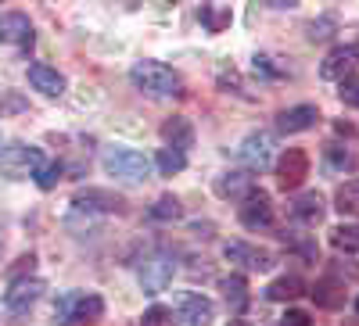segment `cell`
<instances>
[{
    "label": "cell",
    "mask_w": 359,
    "mask_h": 326,
    "mask_svg": "<svg viewBox=\"0 0 359 326\" xmlns=\"http://www.w3.org/2000/svg\"><path fill=\"white\" fill-rule=\"evenodd\" d=\"M130 83H133V90H140L144 97H155V101L184 97V79L165 62H137L130 69Z\"/></svg>",
    "instance_id": "6da1fadb"
},
{
    "label": "cell",
    "mask_w": 359,
    "mask_h": 326,
    "mask_svg": "<svg viewBox=\"0 0 359 326\" xmlns=\"http://www.w3.org/2000/svg\"><path fill=\"white\" fill-rule=\"evenodd\" d=\"M76 302H79V290H65L62 298L54 302V319H50V326H72V323H76Z\"/></svg>",
    "instance_id": "4316f807"
},
{
    "label": "cell",
    "mask_w": 359,
    "mask_h": 326,
    "mask_svg": "<svg viewBox=\"0 0 359 326\" xmlns=\"http://www.w3.org/2000/svg\"><path fill=\"white\" fill-rule=\"evenodd\" d=\"M355 312H359V298H355Z\"/></svg>",
    "instance_id": "f35d334b"
},
{
    "label": "cell",
    "mask_w": 359,
    "mask_h": 326,
    "mask_svg": "<svg viewBox=\"0 0 359 326\" xmlns=\"http://www.w3.org/2000/svg\"><path fill=\"white\" fill-rule=\"evenodd\" d=\"M309 176V155L302 147H287V151L277 158V187L280 190H298Z\"/></svg>",
    "instance_id": "ba28073f"
},
{
    "label": "cell",
    "mask_w": 359,
    "mask_h": 326,
    "mask_svg": "<svg viewBox=\"0 0 359 326\" xmlns=\"http://www.w3.org/2000/svg\"><path fill=\"white\" fill-rule=\"evenodd\" d=\"M359 65V43H345V47H334L331 54L323 57V65H320V79L327 83H341L355 72Z\"/></svg>",
    "instance_id": "9c48e42d"
},
{
    "label": "cell",
    "mask_w": 359,
    "mask_h": 326,
    "mask_svg": "<svg viewBox=\"0 0 359 326\" xmlns=\"http://www.w3.org/2000/svg\"><path fill=\"white\" fill-rule=\"evenodd\" d=\"M327 162H331V169H341V172H359V155L338 143L327 147Z\"/></svg>",
    "instance_id": "f1b7e54d"
},
{
    "label": "cell",
    "mask_w": 359,
    "mask_h": 326,
    "mask_svg": "<svg viewBox=\"0 0 359 326\" xmlns=\"http://www.w3.org/2000/svg\"><path fill=\"white\" fill-rule=\"evenodd\" d=\"M273 133H266V129H255L241 140V147H237V158H241V165L248 172H266L269 165H273Z\"/></svg>",
    "instance_id": "5b68a950"
},
{
    "label": "cell",
    "mask_w": 359,
    "mask_h": 326,
    "mask_svg": "<svg viewBox=\"0 0 359 326\" xmlns=\"http://www.w3.org/2000/svg\"><path fill=\"white\" fill-rule=\"evenodd\" d=\"M327 276H334L338 283H345V280H352V283H359V265H352V262H345V258H338L334 265H331V273Z\"/></svg>",
    "instance_id": "836d02e7"
},
{
    "label": "cell",
    "mask_w": 359,
    "mask_h": 326,
    "mask_svg": "<svg viewBox=\"0 0 359 326\" xmlns=\"http://www.w3.org/2000/svg\"><path fill=\"white\" fill-rule=\"evenodd\" d=\"M255 187H259L255 172H248V169H230V172L216 176V197H223V201H245Z\"/></svg>",
    "instance_id": "4fadbf2b"
},
{
    "label": "cell",
    "mask_w": 359,
    "mask_h": 326,
    "mask_svg": "<svg viewBox=\"0 0 359 326\" xmlns=\"http://www.w3.org/2000/svg\"><path fill=\"white\" fill-rule=\"evenodd\" d=\"M316 118H320L316 104H294V108H284V111L277 115V129H280L284 136H291V133H306V129L316 126Z\"/></svg>",
    "instance_id": "2e32d148"
},
{
    "label": "cell",
    "mask_w": 359,
    "mask_h": 326,
    "mask_svg": "<svg viewBox=\"0 0 359 326\" xmlns=\"http://www.w3.org/2000/svg\"><path fill=\"white\" fill-rule=\"evenodd\" d=\"M280 326H313V319H309V312H302V309H287V312L280 316Z\"/></svg>",
    "instance_id": "d590c367"
},
{
    "label": "cell",
    "mask_w": 359,
    "mask_h": 326,
    "mask_svg": "<svg viewBox=\"0 0 359 326\" xmlns=\"http://www.w3.org/2000/svg\"><path fill=\"white\" fill-rule=\"evenodd\" d=\"M230 326H252L248 319H230Z\"/></svg>",
    "instance_id": "74e56055"
},
{
    "label": "cell",
    "mask_w": 359,
    "mask_h": 326,
    "mask_svg": "<svg viewBox=\"0 0 359 326\" xmlns=\"http://www.w3.org/2000/svg\"><path fill=\"white\" fill-rule=\"evenodd\" d=\"M33 22L22 11H4L0 15V43H18V47H33Z\"/></svg>",
    "instance_id": "5bb4252c"
},
{
    "label": "cell",
    "mask_w": 359,
    "mask_h": 326,
    "mask_svg": "<svg viewBox=\"0 0 359 326\" xmlns=\"http://www.w3.org/2000/svg\"><path fill=\"white\" fill-rule=\"evenodd\" d=\"M252 62H255V65H252L255 76H262V79H284V76H287V69L277 65V57H269V54H255Z\"/></svg>",
    "instance_id": "4dcf8cb0"
},
{
    "label": "cell",
    "mask_w": 359,
    "mask_h": 326,
    "mask_svg": "<svg viewBox=\"0 0 359 326\" xmlns=\"http://www.w3.org/2000/svg\"><path fill=\"white\" fill-rule=\"evenodd\" d=\"M219 290H223V302L230 312H245L248 309V280L241 273H230L219 280Z\"/></svg>",
    "instance_id": "ffe728a7"
},
{
    "label": "cell",
    "mask_w": 359,
    "mask_h": 326,
    "mask_svg": "<svg viewBox=\"0 0 359 326\" xmlns=\"http://www.w3.org/2000/svg\"><path fill=\"white\" fill-rule=\"evenodd\" d=\"M176 276V255L165 251V248H155V251H147L137 265V283L144 294H162Z\"/></svg>",
    "instance_id": "7a4b0ae2"
},
{
    "label": "cell",
    "mask_w": 359,
    "mask_h": 326,
    "mask_svg": "<svg viewBox=\"0 0 359 326\" xmlns=\"http://www.w3.org/2000/svg\"><path fill=\"white\" fill-rule=\"evenodd\" d=\"M180 215H184V204H180V197H172V194H162L151 208H147V219L151 222H176Z\"/></svg>",
    "instance_id": "603a6c76"
},
{
    "label": "cell",
    "mask_w": 359,
    "mask_h": 326,
    "mask_svg": "<svg viewBox=\"0 0 359 326\" xmlns=\"http://www.w3.org/2000/svg\"><path fill=\"white\" fill-rule=\"evenodd\" d=\"M155 169H158V176H180L187 169V155L172 151V147H162V151L155 155Z\"/></svg>",
    "instance_id": "484cf974"
},
{
    "label": "cell",
    "mask_w": 359,
    "mask_h": 326,
    "mask_svg": "<svg viewBox=\"0 0 359 326\" xmlns=\"http://www.w3.org/2000/svg\"><path fill=\"white\" fill-rule=\"evenodd\" d=\"M101 316H104V302L97 298V294H83V290H79V302H76V323L94 326Z\"/></svg>",
    "instance_id": "cb8c5ba5"
},
{
    "label": "cell",
    "mask_w": 359,
    "mask_h": 326,
    "mask_svg": "<svg viewBox=\"0 0 359 326\" xmlns=\"http://www.w3.org/2000/svg\"><path fill=\"white\" fill-rule=\"evenodd\" d=\"M223 255L230 262H237V265H245V269H252V273H269L273 269V255L255 248V244H245V241H226Z\"/></svg>",
    "instance_id": "8fae6325"
},
{
    "label": "cell",
    "mask_w": 359,
    "mask_h": 326,
    "mask_svg": "<svg viewBox=\"0 0 359 326\" xmlns=\"http://www.w3.org/2000/svg\"><path fill=\"white\" fill-rule=\"evenodd\" d=\"M237 219H241V226L245 229H269L273 226V201H269V194L262 190V187H255L245 201H241V212H237Z\"/></svg>",
    "instance_id": "52a82bcc"
},
{
    "label": "cell",
    "mask_w": 359,
    "mask_h": 326,
    "mask_svg": "<svg viewBox=\"0 0 359 326\" xmlns=\"http://www.w3.org/2000/svg\"><path fill=\"white\" fill-rule=\"evenodd\" d=\"M40 294H43V280H40V276H25V280H15V283L8 287L4 305H8V312L25 316L29 309L40 302Z\"/></svg>",
    "instance_id": "7c38bea8"
},
{
    "label": "cell",
    "mask_w": 359,
    "mask_h": 326,
    "mask_svg": "<svg viewBox=\"0 0 359 326\" xmlns=\"http://www.w3.org/2000/svg\"><path fill=\"white\" fill-rule=\"evenodd\" d=\"M334 208L341 215H359V180H345L334 190Z\"/></svg>",
    "instance_id": "d4e9b609"
},
{
    "label": "cell",
    "mask_w": 359,
    "mask_h": 326,
    "mask_svg": "<svg viewBox=\"0 0 359 326\" xmlns=\"http://www.w3.org/2000/svg\"><path fill=\"white\" fill-rule=\"evenodd\" d=\"M302 294H306V280L294 276V273L277 276L273 283L266 287V298H269V302H294V298H302Z\"/></svg>",
    "instance_id": "44dd1931"
},
{
    "label": "cell",
    "mask_w": 359,
    "mask_h": 326,
    "mask_svg": "<svg viewBox=\"0 0 359 326\" xmlns=\"http://www.w3.org/2000/svg\"><path fill=\"white\" fill-rule=\"evenodd\" d=\"M140 326H172V312L165 305H151L140 316Z\"/></svg>",
    "instance_id": "d6a6232c"
},
{
    "label": "cell",
    "mask_w": 359,
    "mask_h": 326,
    "mask_svg": "<svg viewBox=\"0 0 359 326\" xmlns=\"http://www.w3.org/2000/svg\"><path fill=\"white\" fill-rule=\"evenodd\" d=\"M123 197L118 194H108V190H97V187H90V190H79L72 197V215H118L123 212Z\"/></svg>",
    "instance_id": "8992f818"
},
{
    "label": "cell",
    "mask_w": 359,
    "mask_h": 326,
    "mask_svg": "<svg viewBox=\"0 0 359 326\" xmlns=\"http://www.w3.org/2000/svg\"><path fill=\"white\" fill-rule=\"evenodd\" d=\"M338 97H341V104H348V108H359V76H348V79H341V90H338Z\"/></svg>",
    "instance_id": "e575fe53"
},
{
    "label": "cell",
    "mask_w": 359,
    "mask_h": 326,
    "mask_svg": "<svg viewBox=\"0 0 359 326\" xmlns=\"http://www.w3.org/2000/svg\"><path fill=\"white\" fill-rule=\"evenodd\" d=\"M306 294H309V298H313L320 309H331V312L345 309V283H338L334 276H323V280H316Z\"/></svg>",
    "instance_id": "d6986e66"
},
{
    "label": "cell",
    "mask_w": 359,
    "mask_h": 326,
    "mask_svg": "<svg viewBox=\"0 0 359 326\" xmlns=\"http://www.w3.org/2000/svg\"><path fill=\"white\" fill-rule=\"evenodd\" d=\"M334 29H338V18L334 15H320V18L309 22V40L313 43H323V40L334 36Z\"/></svg>",
    "instance_id": "f546056e"
},
{
    "label": "cell",
    "mask_w": 359,
    "mask_h": 326,
    "mask_svg": "<svg viewBox=\"0 0 359 326\" xmlns=\"http://www.w3.org/2000/svg\"><path fill=\"white\" fill-rule=\"evenodd\" d=\"M162 140H165V147H172V151H191L194 147V126L187 122L184 115H172V118H165L162 122Z\"/></svg>",
    "instance_id": "ac0fdd59"
},
{
    "label": "cell",
    "mask_w": 359,
    "mask_h": 326,
    "mask_svg": "<svg viewBox=\"0 0 359 326\" xmlns=\"http://www.w3.org/2000/svg\"><path fill=\"white\" fill-rule=\"evenodd\" d=\"M331 244H334V251L355 255L359 251V226H334L331 229Z\"/></svg>",
    "instance_id": "83f0119b"
},
{
    "label": "cell",
    "mask_w": 359,
    "mask_h": 326,
    "mask_svg": "<svg viewBox=\"0 0 359 326\" xmlns=\"http://www.w3.org/2000/svg\"><path fill=\"white\" fill-rule=\"evenodd\" d=\"M29 83H33V90H40L43 97H62V94H65V86H69L62 72L50 69V65H43V62L29 65Z\"/></svg>",
    "instance_id": "e0dca14e"
},
{
    "label": "cell",
    "mask_w": 359,
    "mask_h": 326,
    "mask_svg": "<svg viewBox=\"0 0 359 326\" xmlns=\"http://www.w3.org/2000/svg\"><path fill=\"white\" fill-rule=\"evenodd\" d=\"M62 176H65V165H62V162H43V169L33 176V180H36V187H40V190H54Z\"/></svg>",
    "instance_id": "1f68e13d"
},
{
    "label": "cell",
    "mask_w": 359,
    "mask_h": 326,
    "mask_svg": "<svg viewBox=\"0 0 359 326\" xmlns=\"http://www.w3.org/2000/svg\"><path fill=\"white\" fill-rule=\"evenodd\" d=\"M33 265H36V255H22V258H18V265L8 273V276H11V283H15V280H25V273H33Z\"/></svg>",
    "instance_id": "8d00e7d4"
},
{
    "label": "cell",
    "mask_w": 359,
    "mask_h": 326,
    "mask_svg": "<svg viewBox=\"0 0 359 326\" xmlns=\"http://www.w3.org/2000/svg\"><path fill=\"white\" fill-rule=\"evenodd\" d=\"M198 22L208 29V33H226L230 22H233V11H230V4H201Z\"/></svg>",
    "instance_id": "7402d4cb"
},
{
    "label": "cell",
    "mask_w": 359,
    "mask_h": 326,
    "mask_svg": "<svg viewBox=\"0 0 359 326\" xmlns=\"http://www.w3.org/2000/svg\"><path fill=\"white\" fill-rule=\"evenodd\" d=\"M43 151L33 143H22V140H11L4 151H0V172L8 176V180H29V176H36L43 169Z\"/></svg>",
    "instance_id": "277c9868"
},
{
    "label": "cell",
    "mask_w": 359,
    "mask_h": 326,
    "mask_svg": "<svg viewBox=\"0 0 359 326\" xmlns=\"http://www.w3.org/2000/svg\"><path fill=\"white\" fill-rule=\"evenodd\" d=\"M151 169H155V162L144 151H133V147H111V151L104 155V172L115 176V180H123V183L151 180Z\"/></svg>",
    "instance_id": "3957f363"
},
{
    "label": "cell",
    "mask_w": 359,
    "mask_h": 326,
    "mask_svg": "<svg viewBox=\"0 0 359 326\" xmlns=\"http://www.w3.org/2000/svg\"><path fill=\"white\" fill-rule=\"evenodd\" d=\"M212 319H216V305L205 294H187L172 312V326H212Z\"/></svg>",
    "instance_id": "30bf717a"
},
{
    "label": "cell",
    "mask_w": 359,
    "mask_h": 326,
    "mask_svg": "<svg viewBox=\"0 0 359 326\" xmlns=\"http://www.w3.org/2000/svg\"><path fill=\"white\" fill-rule=\"evenodd\" d=\"M291 219L298 222V226H306V229H313V226H320L323 222V215H327V204H323V197L316 194V190H309V194H298L294 201H291Z\"/></svg>",
    "instance_id": "9a60e30c"
}]
</instances>
